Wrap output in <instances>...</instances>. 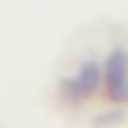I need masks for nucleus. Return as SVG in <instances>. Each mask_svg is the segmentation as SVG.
Listing matches in <instances>:
<instances>
[{
    "mask_svg": "<svg viewBox=\"0 0 128 128\" xmlns=\"http://www.w3.org/2000/svg\"><path fill=\"white\" fill-rule=\"evenodd\" d=\"M110 95L114 99H124V92H128V70H124V55L121 51H114L110 55Z\"/></svg>",
    "mask_w": 128,
    "mask_h": 128,
    "instance_id": "1",
    "label": "nucleus"
}]
</instances>
